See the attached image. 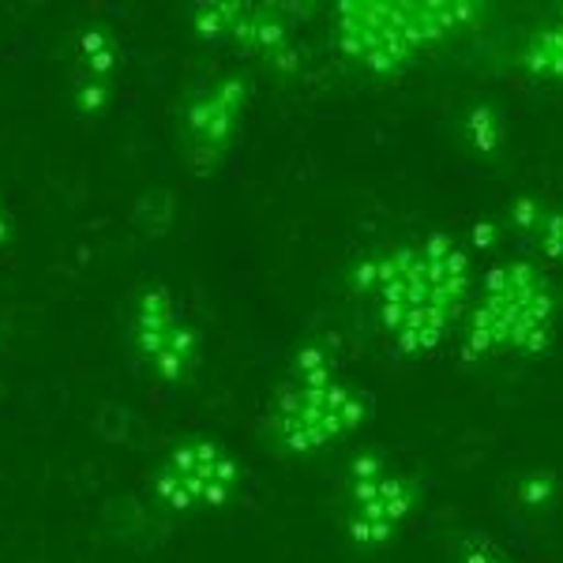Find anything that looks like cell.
<instances>
[{"label": "cell", "instance_id": "7", "mask_svg": "<svg viewBox=\"0 0 563 563\" xmlns=\"http://www.w3.org/2000/svg\"><path fill=\"white\" fill-rule=\"evenodd\" d=\"M192 31L211 45H230V49L256 57L278 71H297L301 49L294 42V26L282 4H252V0H211V4H192L188 15Z\"/></svg>", "mask_w": 563, "mask_h": 563}, {"label": "cell", "instance_id": "15", "mask_svg": "<svg viewBox=\"0 0 563 563\" xmlns=\"http://www.w3.org/2000/svg\"><path fill=\"white\" fill-rule=\"evenodd\" d=\"M451 563H515L504 549L485 533H462L451 549Z\"/></svg>", "mask_w": 563, "mask_h": 563}, {"label": "cell", "instance_id": "8", "mask_svg": "<svg viewBox=\"0 0 563 563\" xmlns=\"http://www.w3.org/2000/svg\"><path fill=\"white\" fill-rule=\"evenodd\" d=\"M132 346L162 384H188L203 357V339L169 286H147L132 305Z\"/></svg>", "mask_w": 563, "mask_h": 563}, {"label": "cell", "instance_id": "11", "mask_svg": "<svg viewBox=\"0 0 563 563\" xmlns=\"http://www.w3.org/2000/svg\"><path fill=\"white\" fill-rule=\"evenodd\" d=\"M507 222L522 233L544 260H563V211L552 203H541L533 196H522L511 203Z\"/></svg>", "mask_w": 563, "mask_h": 563}, {"label": "cell", "instance_id": "13", "mask_svg": "<svg viewBox=\"0 0 563 563\" xmlns=\"http://www.w3.org/2000/svg\"><path fill=\"white\" fill-rule=\"evenodd\" d=\"M466 140H470V147H474L477 154H499L504 151V143H507V117H504V109L499 106H488V102H481L470 109V117H466Z\"/></svg>", "mask_w": 563, "mask_h": 563}, {"label": "cell", "instance_id": "1", "mask_svg": "<svg viewBox=\"0 0 563 563\" xmlns=\"http://www.w3.org/2000/svg\"><path fill=\"white\" fill-rule=\"evenodd\" d=\"M353 289L372 305L390 346L406 357H424L466 316L474 263L451 233H429L365 256L353 267Z\"/></svg>", "mask_w": 563, "mask_h": 563}, {"label": "cell", "instance_id": "12", "mask_svg": "<svg viewBox=\"0 0 563 563\" xmlns=\"http://www.w3.org/2000/svg\"><path fill=\"white\" fill-rule=\"evenodd\" d=\"M519 65L541 84H563V20L541 23L519 49Z\"/></svg>", "mask_w": 563, "mask_h": 563}, {"label": "cell", "instance_id": "16", "mask_svg": "<svg viewBox=\"0 0 563 563\" xmlns=\"http://www.w3.org/2000/svg\"><path fill=\"white\" fill-rule=\"evenodd\" d=\"M8 233H12V218H8L4 196H0V249H4V244H8Z\"/></svg>", "mask_w": 563, "mask_h": 563}, {"label": "cell", "instance_id": "10", "mask_svg": "<svg viewBox=\"0 0 563 563\" xmlns=\"http://www.w3.org/2000/svg\"><path fill=\"white\" fill-rule=\"evenodd\" d=\"M121 76V42L102 23H90L76 38V109L98 117L109 106Z\"/></svg>", "mask_w": 563, "mask_h": 563}, {"label": "cell", "instance_id": "14", "mask_svg": "<svg viewBox=\"0 0 563 563\" xmlns=\"http://www.w3.org/2000/svg\"><path fill=\"white\" fill-rule=\"evenodd\" d=\"M563 493V481L552 474V470H526V474L515 481V504L522 511H549L552 504Z\"/></svg>", "mask_w": 563, "mask_h": 563}, {"label": "cell", "instance_id": "6", "mask_svg": "<svg viewBox=\"0 0 563 563\" xmlns=\"http://www.w3.org/2000/svg\"><path fill=\"white\" fill-rule=\"evenodd\" d=\"M244 470L214 435H188L154 470V496L174 515L222 511L241 493Z\"/></svg>", "mask_w": 563, "mask_h": 563}, {"label": "cell", "instance_id": "3", "mask_svg": "<svg viewBox=\"0 0 563 563\" xmlns=\"http://www.w3.org/2000/svg\"><path fill=\"white\" fill-rule=\"evenodd\" d=\"M560 297L533 260L496 263L481 278V297L466 308L462 357H538L556 339Z\"/></svg>", "mask_w": 563, "mask_h": 563}, {"label": "cell", "instance_id": "5", "mask_svg": "<svg viewBox=\"0 0 563 563\" xmlns=\"http://www.w3.org/2000/svg\"><path fill=\"white\" fill-rule=\"evenodd\" d=\"M421 504V485L406 470L390 466L384 455L365 451L346 470V507L342 522L357 549L379 552L402 533Z\"/></svg>", "mask_w": 563, "mask_h": 563}, {"label": "cell", "instance_id": "2", "mask_svg": "<svg viewBox=\"0 0 563 563\" xmlns=\"http://www.w3.org/2000/svg\"><path fill=\"white\" fill-rule=\"evenodd\" d=\"M481 12L474 0H342L334 4V38L372 76H398L421 53L477 23Z\"/></svg>", "mask_w": 563, "mask_h": 563}, {"label": "cell", "instance_id": "4", "mask_svg": "<svg viewBox=\"0 0 563 563\" xmlns=\"http://www.w3.org/2000/svg\"><path fill=\"white\" fill-rule=\"evenodd\" d=\"M368 421V398L339 372L334 353L308 342L271 402L267 429L286 455H320Z\"/></svg>", "mask_w": 563, "mask_h": 563}, {"label": "cell", "instance_id": "9", "mask_svg": "<svg viewBox=\"0 0 563 563\" xmlns=\"http://www.w3.org/2000/svg\"><path fill=\"white\" fill-rule=\"evenodd\" d=\"M249 79L244 76H218L214 84L196 90L180 113L185 147L192 154L196 169H214L238 143L244 113H249Z\"/></svg>", "mask_w": 563, "mask_h": 563}]
</instances>
